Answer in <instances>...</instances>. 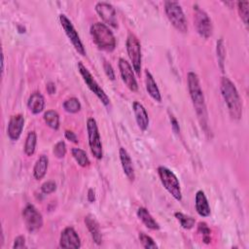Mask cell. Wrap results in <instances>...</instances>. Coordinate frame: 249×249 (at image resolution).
I'll return each instance as SVG.
<instances>
[{"label": "cell", "mask_w": 249, "mask_h": 249, "mask_svg": "<svg viewBox=\"0 0 249 249\" xmlns=\"http://www.w3.org/2000/svg\"><path fill=\"white\" fill-rule=\"evenodd\" d=\"M187 82H188V89L189 93L197 116V120L205 131L208 133V113L207 107L205 104V99L203 95V91L200 87L198 76L195 72H189L187 75Z\"/></svg>", "instance_id": "6da1fadb"}, {"label": "cell", "mask_w": 249, "mask_h": 249, "mask_svg": "<svg viewBox=\"0 0 249 249\" xmlns=\"http://www.w3.org/2000/svg\"><path fill=\"white\" fill-rule=\"evenodd\" d=\"M220 89L230 116L233 120H239L242 117V102L234 84L229 78L223 77L221 79Z\"/></svg>", "instance_id": "7a4b0ae2"}, {"label": "cell", "mask_w": 249, "mask_h": 249, "mask_svg": "<svg viewBox=\"0 0 249 249\" xmlns=\"http://www.w3.org/2000/svg\"><path fill=\"white\" fill-rule=\"evenodd\" d=\"M92 41L99 50L111 53L116 48V38L111 29L102 22H95L89 29Z\"/></svg>", "instance_id": "3957f363"}, {"label": "cell", "mask_w": 249, "mask_h": 249, "mask_svg": "<svg viewBox=\"0 0 249 249\" xmlns=\"http://www.w3.org/2000/svg\"><path fill=\"white\" fill-rule=\"evenodd\" d=\"M164 12L168 20L176 30H178L181 33H186L188 31L187 18L182 10V7L178 2L165 1Z\"/></svg>", "instance_id": "277c9868"}, {"label": "cell", "mask_w": 249, "mask_h": 249, "mask_svg": "<svg viewBox=\"0 0 249 249\" xmlns=\"http://www.w3.org/2000/svg\"><path fill=\"white\" fill-rule=\"evenodd\" d=\"M158 174L160 180L164 187V189L177 200H182V192L178 178L176 175L167 167L165 166H159L158 167Z\"/></svg>", "instance_id": "5b68a950"}, {"label": "cell", "mask_w": 249, "mask_h": 249, "mask_svg": "<svg viewBox=\"0 0 249 249\" xmlns=\"http://www.w3.org/2000/svg\"><path fill=\"white\" fill-rule=\"evenodd\" d=\"M87 130L89 137V145L92 156L96 160H101L103 157L102 143L96 121L93 118H89L87 121Z\"/></svg>", "instance_id": "8992f818"}, {"label": "cell", "mask_w": 249, "mask_h": 249, "mask_svg": "<svg viewBox=\"0 0 249 249\" xmlns=\"http://www.w3.org/2000/svg\"><path fill=\"white\" fill-rule=\"evenodd\" d=\"M78 70H79L84 82L87 84L88 88L91 90V92H93L97 96V98L102 102V104L104 106H109L110 105L109 96L105 93V91L101 89V87L98 85V83L92 77V75L89 73V71L86 68V66L81 61L78 62Z\"/></svg>", "instance_id": "52a82bcc"}, {"label": "cell", "mask_w": 249, "mask_h": 249, "mask_svg": "<svg viewBox=\"0 0 249 249\" xmlns=\"http://www.w3.org/2000/svg\"><path fill=\"white\" fill-rule=\"evenodd\" d=\"M126 52L128 54V57L132 63L133 70L136 72L137 75L140 76L141 73V45L138 40V38L131 32L127 34L126 42H125Z\"/></svg>", "instance_id": "ba28073f"}, {"label": "cell", "mask_w": 249, "mask_h": 249, "mask_svg": "<svg viewBox=\"0 0 249 249\" xmlns=\"http://www.w3.org/2000/svg\"><path fill=\"white\" fill-rule=\"evenodd\" d=\"M194 21L197 33L205 39L211 37L213 33V25L207 13L200 9L197 5L194 6Z\"/></svg>", "instance_id": "9c48e42d"}, {"label": "cell", "mask_w": 249, "mask_h": 249, "mask_svg": "<svg viewBox=\"0 0 249 249\" xmlns=\"http://www.w3.org/2000/svg\"><path fill=\"white\" fill-rule=\"evenodd\" d=\"M59 21L61 24V27L63 28L66 36L68 37V39L70 40L71 44L73 45V47L75 48V50L83 56L86 55V50L85 47L80 39V36L77 32V30L75 29L74 25L72 24V22L70 21V19L63 14L59 15Z\"/></svg>", "instance_id": "30bf717a"}, {"label": "cell", "mask_w": 249, "mask_h": 249, "mask_svg": "<svg viewBox=\"0 0 249 249\" xmlns=\"http://www.w3.org/2000/svg\"><path fill=\"white\" fill-rule=\"evenodd\" d=\"M22 217L29 232H36L43 226V216L32 204H28L24 207L22 210Z\"/></svg>", "instance_id": "8fae6325"}, {"label": "cell", "mask_w": 249, "mask_h": 249, "mask_svg": "<svg viewBox=\"0 0 249 249\" xmlns=\"http://www.w3.org/2000/svg\"><path fill=\"white\" fill-rule=\"evenodd\" d=\"M94 9L105 24H108L113 28H118L117 13L113 5L107 2H98Z\"/></svg>", "instance_id": "7c38bea8"}, {"label": "cell", "mask_w": 249, "mask_h": 249, "mask_svg": "<svg viewBox=\"0 0 249 249\" xmlns=\"http://www.w3.org/2000/svg\"><path fill=\"white\" fill-rule=\"evenodd\" d=\"M119 69H120V74L122 77L123 82L125 84V86L131 90V91H137L138 89V84L135 79L132 66L124 59V58H120L119 59Z\"/></svg>", "instance_id": "4fadbf2b"}, {"label": "cell", "mask_w": 249, "mask_h": 249, "mask_svg": "<svg viewBox=\"0 0 249 249\" xmlns=\"http://www.w3.org/2000/svg\"><path fill=\"white\" fill-rule=\"evenodd\" d=\"M59 246L66 249H78L81 247V239L72 227H67L61 231Z\"/></svg>", "instance_id": "5bb4252c"}, {"label": "cell", "mask_w": 249, "mask_h": 249, "mask_svg": "<svg viewBox=\"0 0 249 249\" xmlns=\"http://www.w3.org/2000/svg\"><path fill=\"white\" fill-rule=\"evenodd\" d=\"M23 126H24V117L21 114H17L12 116L9 121L8 128H7V133L9 138L12 141L18 140L21 135Z\"/></svg>", "instance_id": "9a60e30c"}, {"label": "cell", "mask_w": 249, "mask_h": 249, "mask_svg": "<svg viewBox=\"0 0 249 249\" xmlns=\"http://www.w3.org/2000/svg\"><path fill=\"white\" fill-rule=\"evenodd\" d=\"M132 110H133L135 121L137 123L138 127L142 131H145L149 126V117L145 107L140 102L134 101L132 103Z\"/></svg>", "instance_id": "2e32d148"}, {"label": "cell", "mask_w": 249, "mask_h": 249, "mask_svg": "<svg viewBox=\"0 0 249 249\" xmlns=\"http://www.w3.org/2000/svg\"><path fill=\"white\" fill-rule=\"evenodd\" d=\"M85 224L94 241L97 245L102 243V234L100 231V226L95 217L91 214H89L85 217Z\"/></svg>", "instance_id": "e0dca14e"}, {"label": "cell", "mask_w": 249, "mask_h": 249, "mask_svg": "<svg viewBox=\"0 0 249 249\" xmlns=\"http://www.w3.org/2000/svg\"><path fill=\"white\" fill-rule=\"evenodd\" d=\"M119 155H120V160H121L124 173L125 174V176L128 178L129 181H134L135 173H134V168H133L132 160L130 159L129 154L124 148L121 147L119 150Z\"/></svg>", "instance_id": "ac0fdd59"}, {"label": "cell", "mask_w": 249, "mask_h": 249, "mask_svg": "<svg viewBox=\"0 0 249 249\" xmlns=\"http://www.w3.org/2000/svg\"><path fill=\"white\" fill-rule=\"evenodd\" d=\"M195 205L197 214L201 217H208L211 213V209L207 200V197L203 191H197L195 198Z\"/></svg>", "instance_id": "d6986e66"}, {"label": "cell", "mask_w": 249, "mask_h": 249, "mask_svg": "<svg viewBox=\"0 0 249 249\" xmlns=\"http://www.w3.org/2000/svg\"><path fill=\"white\" fill-rule=\"evenodd\" d=\"M27 107L33 114L41 113L45 108V98L39 91H34L30 94L27 100Z\"/></svg>", "instance_id": "ffe728a7"}, {"label": "cell", "mask_w": 249, "mask_h": 249, "mask_svg": "<svg viewBox=\"0 0 249 249\" xmlns=\"http://www.w3.org/2000/svg\"><path fill=\"white\" fill-rule=\"evenodd\" d=\"M145 85H146V89L149 93V95L157 102H160L161 101V95H160V91L157 86L156 81L154 80L153 75L151 74V72L146 69L145 70Z\"/></svg>", "instance_id": "44dd1931"}, {"label": "cell", "mask_w": 249, "mask_h": 249, "mask_svg": "<svg viewBox=\"0 0 249 249\" xmlns=\"http://www.w3.org/2000/svg\"><path fill=\"white\" fill-rule=\"evenodd\" d=\"M137 217L141 222L150 230L157 231L160 229L159 223L153 218V216L150 214V212L145 207H139L137 210Z\"/></svg>", "instance_id": "7402d4cb"}, {"label": "cell", "mask_w": 249, "mask_h": 249, "mask_svg": "<svg viewBox=\"0 0 249 249\" xmlns=\"http://www.w3.org/2000/svg\"><path fill=\"white\" fill-rule=\"evenodd\" d=\"M48 164L49 159L47 156L42 155L38 158L33 167V176L36 180H41L45 177L48 170Z\"/></svg>", "instance_id": "603a6c76"}, {"label": "cell", "mask_w": 249, "mask_h": 249, "mask_svg": "<svg viewBox=\"0 0 249 249\" xmlns=\"http://www.w3.org/2000/svg\"><path fill=\"white\" fill-rule=\"evenodd\" d=\"M36 144H37V134L34 130L29 131L27 133V136L25 138V142H24V153L26 156H32L35 153V149H36Z\"/></svg>", "instance_id": "cb8c5ba5"}, {"label": "cell", "mask_w": 249, "mask_h": 249, "mask_svg": "<svg viewBox=\"0 0 249 249\" xmlns=\"http://www.w3.org/2000/svg\"><path fill=\"white\" fill-rule=\"evenodd\" d=\"M44 121L46 123V124L54 129L57 130L59 128V115L56 111L54 110H48L44 113Z\"/></svg>", "instance_id": "d4e9b609"}, {"label": "cell", "mask_w": 249, "mask_h": 249, "mask_svg": "<svg viewBox=\"0 0 249 249\" xmlns=\"http://www.w3.org/2000/svg\"><path fill=\"white\" fill-rule=\"evenodd\" d=\"M72 156L75 159L76 162L82 166V167H87L90 164V160L86 153V151H84L83 149L80 148H72L71 150Z\"/></svg>", "instance_id": "484cf974"}, {"label": "cell", "mask_w": 249, "mask_h": 249, "mask_svg": "<svg viewBox=\"0 0 249 249\" xmlns=\"http://www.w3.org/2000/svg\"><path fill=\"white\" fill-rule=\"evenodd\" d=\"M174 216L180 223L181 227L185 230H190L195 226L196 220H195V218H193L191 216H188L182 212H175Z\"/></svg>", "instance_id": "4316f807"}, {"label": "cell", "mask_w": 249, "mask_h": 249, "mask_svg": "<svg viewBox=\"0 0 249 249\" xmlns=\"http://www.w3.org/2000/svg\"><path fill=\"white\" fill-rule=\"evenodd\" d=\"M63 108L66 112L71 113V114H75V113H78L81 110L82 105H81L78 98L70 97V98L66 99L63 102Z\"/></svg>", "instance_id": "83f0119b"}, {"label": "cell", "mask_w": 249, "mask_h": 249, "mask_svg": "<svg viewBox=\"0 0 249 249\" xmlns=\"http://www.w3.org/2000/svg\"><path fill=\"white\" fill-rule=\"evenodd\" d=\"M216 52H217V58H218V63L222 71H224L225 67V59H226V50H225V44L223 38L219 39L217 41L216 45Z\"/></svg>", "instance_id": "f1b7e54d"}, {"label": "cell", "mask_w": 249, "mask_h": 249, "mask_svg": "<svg viewBox=\"0 0 249 249\" xmlns=\"http://www.w3.org/2000/svg\"><path fill=\"white\" fill-rule=\"evenodd\" d=\"M249 2L248 1H238L237 10L240 18L243 20L244 24L247 25L248 22V13H249Z\"/></svg>", "instance_id": "f546056e"}, {"label": "cell", "mask_w": 249, "mask_h": 249, "mask_svg": "<svg viewBox=\"0 0 249 249\" xmlns=\"http://www.w3.org/2000/svg\"><path fill=\"white\" fill-rule=\"evenodd\" d=\"M138 237H139L140 243L142 244V246L145 249H157L158 248V245L156 244L154 239L150 235L146 234L145 232H139Z\"/></svg>", "instance_id": "4dcf8cb0"}, {"label": "cell", "mask_w": 249, "mask_h": 249, "mask_svg": "<svg viewBox=\"0 0 249 249\" xmlns=\"http://www.w3.org/2000/svg\"><path fill=\"white\" fill-rule=\"evenodd\" d=\"M198 232L202 235V241L206 244H208L211 241V231L208 228L207 224L204 222H200L197 227Z\"/></svg>", "instance_id": "1f68e13d"}, {"label": "cell", "mask_w": 249, "mask_h": 249, "mask_svg": "<svg viewBox=\"0 0 249 249\" xmlns=\"http://www.w3.org/2000/svg\"><path fill=\"white\" fill-rule=\"evenodd\" d=\"M53 155L58 158V159H62L65 157L66 155V144L63 140L58 141L54 146H53Z\"/></svg>", "instance_id": "d6a6232c"}, {"label": "cell", "mask_w": 249, "mask_h": 249, "mask_svg": "<svg viewBox=\"0 0 249 249\" xmlns=\"http://www.w3.org/2000/svg\"><path fill=\"white\" fill-rule=\"evenodd\" d=\"M56 190V184L53 181H47L42 184L41 191L45 195H50Z\"/></svg>", "instance_id": "836d02e7"}, {"label": "cell", "mask_w": 249, "mask_h": 249, "mask_svg": "<svg viewBox=\"0 0 249 249\" xmlns=\"http://www.w3.org/2000/svg\"><path fill=\"white\" fill-rule=\"evenodd\" d=\"M103 69H104V71H105L107 77H108L111 81H114L115 78H116V77H115V71H114L112 65H111L108 61H106V60H104V62H103Z\"/></svg>", "instance_id": "e575fe53"}, {"label": "cell", "mask_w": 249, "mask_h": 249, "mask_svg": "<svg viewBox=\"0 0 249 249\" xmlns=\"http://www.w3.org/2000/svg\"><path fill=\"white\" fill-rule=\"evenodd\" d=\"M13 248L17 249V248H26L25 245V237L23 235H18L15 238L14 240V244H13Z\"/></svg>", "instance_id": "d590c367"}, {"label": "cell", "mask_w": 249, "mask_h": 249, "mask_svg": "<svg viewBox=\"0 0 249 249\" xmlns=\"http://www.w3.org/2000/svg\"><path fill=\"white\" fill-rule=\"evenodd\" d=\"M170 124H171V127L173 129V131L178 134L180 132V126H179V123L176 120V118L173 115H170Z\"/></svg>", "instance_id": "8d00e7d4"}, {"label": "cell", "mask_w": 249, "mask_h": 249, "mask_svg": "<svg viewBox=\"0 0 249 249\" xmlns=\"http://www.w3.org/2000/svg\"><path fill=\"white\" fill-rule=\"evenodd\" d=\"M64 135H65V138L73 143H78V137L77 135L75 134V132H73L72 130H65L64 132Z\"/></svg>", "instance_id": "74e56055"}, {"label": "cell", "mask_w": 249, "mask_h": 249, "mask_svg": "<svg viewBox=\"0 0 249 249\" xmlns=\"http://www.w3.org/2000/svg\"><path fill=\"white\" fill-rule=\"evenodd\" d=\"M46 89H47V91H48L49 94H53V93L55 92V85H54V83L49 82V83L47 84Z\"/></svg>", "instance_id": "f35d334b"}, {"label": "cell", "mask_w": 249, "mask_h": 249, "mask_svg": "<svg viewBox=\"0 0 249 249\" xmlns=\"http://www.w3.org/2000/svg\"><path fill=\"white\" fill-rule=\"evenodd\" d=\"M87 198L89 202H93L95 200V192H94L93 189H89Z\"/></svg>", "instance_id": "ab89813d"}, {"label": "cell", "mask_w": 249, "mask_h": 249, "mask_svg": "<svg viewBox=\"0 0 249 249\" xmlns=\"http://www.w3.org/2000/svg\"><path fill=\"white\" fill-rule=\"evenodd\" d=\"M3 71H4V53H2V54H1V72L3 73Z\"/></svg>", "instance_id": "60d3db41"}]
</instances>
